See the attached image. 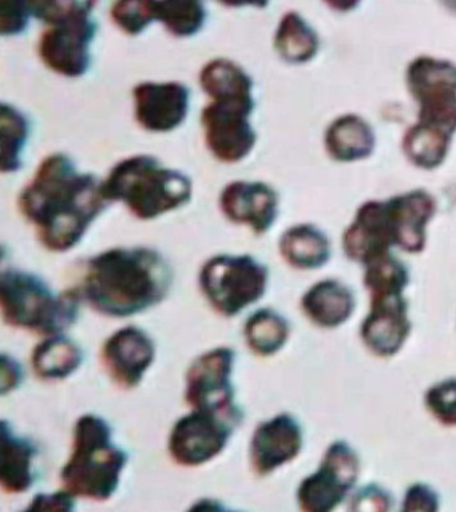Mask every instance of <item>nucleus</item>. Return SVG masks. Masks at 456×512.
Segmentation results:
<instances>
[{"label": "nucleus", "instance_id": "39448f33", "mask_svg": "<svg viewBox=\"0 0 456 512\" xmlns=\"http://www.w3.org/2000/svg\"><path fill=\"white\" fill-rule=\"evenodd\" d=\"M79 289L55 292L34 273L7 269L0 277V307L7 325L41 336L62 335L78 320Z\"/></svg>", "mask_w": 456, "mask_h": 512}, {"label": "nucleus", "instance_id": "1a4fd4ad", "mask_svg": "<svg viewBox=\"0 0 456 512\" xmlns=\"http://www.w3.org/2000/svg\"><path fill=\"white\" fill-rule=\"evenodd\" d=\"M359 475V455L350 444L337 440L325 450L319 470L300 483L297 503L303 511H333L355 487Z\"/></svg>", "mask_w": 456, "mask_h": 512}, {"label": "nucleus", "instance_id": "a878e982", "mask_svg": "<svg viewBox=\"0 0 456 512\" xmlns=\"http://www.w3.org/2000/svg\"><path fill=\"white\" fill-rule=\"evenodd\" d=\"M275 49L285 62L301 65L315 57L319 50V38L300 14L289 11L277 27Z\"/></svg>", "mask_w": 456, "mask_h": 512}, {"label": "nucleus", "instance_id": "412c9836", "mask_svg": "<svg viewBox=\"0 0 456 512\" xmlns=\"http://www.w3.org/2000/svg\"><path fill=\"white\" fill-rule=\"evenodd\" d=\"M2 460H0V486L7 494H23L34 484V460L38 448L30 439L14 431L7 420H2Z\"/></svg>", "mask_w": 456, "mask_h": 512}, {"label": "nucleus", "instance_id": "2f4dec72", "mask_svg": "<svg viewBox=\"0 0 456 512\" xmlns=\"http://www.w3.org/2000/svg\"><path fill=\"white\" fill-rule=\"evenodd\" d=\"M158 3L160 0H116L111 19L126 35L136 37L158 21Z\"/></svg>", "mask_w": 456, "mask_h": 512}, {"label": "nucleus", "instance_id": "79ce46f5", "mask_svg": "<svg viewBox=\"0 0 456 512\" xmlns=\"http://www.w3.org/2000/svg\"><path fill=\"white\" fill-rule=\"evenodd\" d=\"M440 2H442L448 10L454 11V13H456V0H440Z\"/></svg>", "mask_w": 456, "mask_h": 512}, {"label": "nucleus", "instance_id": "c756f323", "mask_svg": "<svg viewBox=\"0 0 456 512\" xmlns=\"http://www.w3.org/2000/svg\"><path fill=\"white\" fill-rule=\"evenodd\" d=\"M364 287L372 297L403 295L410 284V273L402 261L391 253L364 265Z\"/></svg>", "mask_w": 456, "mask_h": 512}, {"label": "nucleus", "instance_id": "ddd939ff", "mask_svg": "<svg viewBox=\"0 0 456 512\" xmlns=\"http://www.w3.org/2000/svg\"><path fill=\"white\" fill-rule=\"evenodd\" d=\"M156 359V344L144 329L129 325L103 343L101 361L110 379L124 390L142 383Z\"/></svg>", "mask_w": 456, "mask_h": 512}, {"label": "nucleus", "instance_id": "c85d7f7f", "mask_svg": "<svg viewBox=\"0 0 456 512\" xmlns=\"http://www.w3.org/2000/svg\"><path fill=\"white\" fill-rule=\"evenodd\" d=\"M30 134L29 118L21 110L3 102L0 109L2 136V173H17L22 166V153Z\"/></svg>", "mask_w": 456, "mask_h": 512}, {"label": "nucleus", "instance_id": "f3484780", "mask_svg": "<svg viewBox=\"0 0 456 512\" xmlns=\"http://www.w3.org/2000/svg\"><path fill=\"white\" fill-rule=\"evenodd\" d=\"M220 208L233 224L247 225L263 236L279 217V196L265 182L235 181L222 190Z\"/></svg>", "mask_w": 456, "mask_h": 512}, {"label": "nucleus", "instance_id": "473e14b6", "mask_svg": "<svg viewBox=\"0 0 456 512\" xmlns=\"http://www.w3.org/2000/svg\"><path fill=\"white\" fill-rule=\"evenodd\" d=\"M424 404L432 418L444 427H456V379L439 381L428 388Z\"/></svg>", "mask_w": 456, "mask_h": 512}, {"label": "nucleus", "instance_id": "7ed1b4c3", "mask_svg": "<svg viewBox=\"0 0 456 512\" xmlns=\"http://www.w3.org/2000/svg\"><path fill=\"white\" fill-rule=\"evenodd\" d=\"M110 202H122L138 220H156L192 200V180L156 157L138 154L118 162L103 181Z\"/></svg>", "mask_w": 456, "mask_h": 512}, {"label": "nucleus", "instance_id": "c9c22d12", "mask_svg": "<svg viewBox=\"0 0 456 512\" xmlns=\"http://www.w3.org/2000/svg\"><path fill=\"white\" fill-rule=\"evenodd\" d=\"M438 492L423 483L412 484L404 495L402 507L404 512H434L439 510Z\"/></svg>", "mask_w": 456, "mask_h": 512}, {"label": "nucleus", "instance_id": "f8f14e48", "mask_svg": "<svg viewBox=\"0 0 456 512\" xmlns=\"http://www.w3.org/2000/svg\"><path fill=\"white\" fill-rule=\"evenodd\" d=\"M252 113L247 107L214 101L202 110L206 146L218 161L236 164L255 149L257 134L249 121Z\"/></svg>", "mask_w": 456, "mask_h": 512}, {"label": "nucleus", "instance_id": "9b49d317", "mask_svg": "<svg viewBox=\"0 0 456 512\" xmlns=\"http://www.w3.org/2000/svg\"><path fill=\"white\" fill-rule=\"evenodd\" d=\"M235 356L232 348L218 347L202 353L190 364L185 377V400L192 410H239L232 383Z\"/></svg>", "mask_w": 456, "mask_h": 512}, {"label": "nucleus", "instance_id": "e433bc0d", "mask_svg": "<svg viewBox=\"0 0 456 512\" xmlns=\"http://www.w3.org/2000/svg\"><path fill=\"white\" fill-rule=\"evenodd\" d=\"M392 496L384 488L371 484L352 496L351 511H390Z\"/></svg>", "mask_w": 456, "mask_h": 512}, {"label": "nucleus", "instance_id": "f704fd0d", "mask_svg": "<svg viewBox=\"0 0 456 512\" xmlns=\"http://www.w3.org/2000/svg\"><path fill=\"white\" fill-rule=\"evenodd\" d=\"M31 18H34L31 0H0V33L3 37L25 33Z\"/></svg>", "mask_w": 456, "mask_h": 512}, {"label": "nucleus", "instance_id": "393cba45", "mask_svg": "<svg viewBox=\"0 0 456 512\" xmlns=\"http://www.w3.org/2000/svg\"><path fill=\"white\" fill-rule=\"evenodd\" d=\"M83 351L75 341L63 335L46 337L31 353V367L43 381L65 380L83 363Z\"/></svg>", "mask_w": 456, "mask_h": 512}, {"label": "nucleus", "instance_id": "4c0bfd02", "mask_svg": "<svg viewBox=\"0 0 456 512\" xmlns=\"http://www.w3.org/2000/svg\"><path fill=\"white\" fill-rule=\"evenodd\" d=\"M75 498L71 492L65 490L53 492V494H39L31 500L27 511H51V512H69L75 508Z\"/></svg>", "mask_w": 456, "mask_h": 512}, {"label": "nucleus", "instance_id": "aec40b11", "mask_svg": "<svg viewBox=\"0 0 456 512\" xmlns=\"http://www.w3.org/2000/svg\"><path fill=\"white\" fill-rule=\"evenodd\" d=\"M355 308L354 292L336 280L319 281L301 299L304 315L323 329H335L346 324L354 315Z\"/></svg>", "mask_w": 456, "mask_h": 512}, {"label": "nucleus", "instance_id": "6e6552de", "mask_svg": "<svg viewBox=\"0 0 456 512\" xmlns=\"http://www.w3.org/2000/svg\"><path fill=\"white\" fill-rule=\"evenodd\" d=\"M407 85L419 103L420 125L456 132V66L430 57H420L407 70Z\"/></svg>", "mask_w": 456, "mask_h": 512}, {"label": "nucleus", "instance_id": "5701e85b", "mask_svg": "<svg viewBox=\"0 0 456 512\" xmlns=\"http://www.w3.org/2000/svg\"><path fill=\"white\" fill-rule=\"evenodd\" d=\"M281 257L289 267L299 271H313L324 267L331 257V242L316 226H292L280 238Z\"/></svg>", "mask_w": 456, "mask_h": 512}, {"label": "nucleus", "instance_id": "423d86ee", "mask_svg": "<svg viewBox=\"0 0 456 512\" xmlns=\"http://www.w3.org/2000/svg\"><path fill=\"white\" fill-rule=\"evenodd\" d=\"M268 268L249 254H217L202 265L198 284L210 307L232 319L263 299Z\"/></svg>", "mask_w": 456, "mask_h": 512}, {"label": "nucleus", "instance_id": "f03ea898", "mask_svg": "<svg viewBox=\"0 0 456 512\" xmlns=\"http://www.w3.org/2000/svg\"><path fill=\"white\" fill-rule=\"evenodd\" d=\"M172 285L168 260L156 249L133 246L91 257L79 292L99 315L126 319L157 307Z\"/></svg>", "mask_w": 456, "mask_h": 512}, {"label": "nucleus", "instance_id": "4be33fe9", "mask_svg": "<svg viewBox=\"0 0 456 512\" xmlns=\"http://www.w3.org/2000/svg\"><path fill=\"white\" fill-rule=\"evenodd\" d=\"M200 85L214 102L233 103L255 110L253 79L231 59L216 58L206 63L200 73Z\"/></svg>", "mask_w": 456, "mask_h": 512}, {"label": "nucleus", "instance_id": "2eb2a0df", "mask_svg": "<svg viewBox=\"0 0 456 512\" xmlns=\"http://www.w3.org/2000/svg\"><path fill=\"white\" fill-rule=\"evenodd\" d=\"M134 114L146 132L170 133L185 122L190 90L181 82H144L134 87Z\"/></svg>", "mask_w": 456, "mask_h": 512}, {"label": "nucleus", "instance_id": "7c9ffc66", "mask_svg": "<svg viewBox=\"0 0 456 512\" xmlns=\"http://www.w3.org/2000/svg\"><path fill=\"white\" fill-rule=\"evenodd\" d=\"M158 21L173 37L190 38L200 33L206 21L202 0H160Z\"/></svg>", "mask_w": 456, "mask_h": 512}, {"label": "nucleus", "instance_id": "ea45409f", "mask_svg": "<svg viewBox=\"0 0 456 512\" xmlns=\"http://www.w3.org/2000/svg\"><path fill=\"white\" fill-rule=\"evenodd\" d=\"M325 5L337 13H350L360 5L362 0H323Z\"/></svg>", "mask_w": 456, "mask_h": 512}, {"label": "nucleus", "instance_id": "a211bd4d", "mask_svg": "<svg viewBox=\"0 0 456 512\" xmlns=\"http://www.w3.org/2000/svg\"><path fill=\"white\" fill-rule=\"evenodd\" d=\"M394 245L387 201H370L360 206L355 220L343 236L347 259L367 265L372 260L390 253Z\"/></svg>", "mask_w": 456, "mask_h": 512}, {"label": "nucleus", "instance_id": "dca6fc26", "mask_svg": "<svg viewBox=\"0 0 456 512\" xmlns=\"http://www.w3.org/2000/svg\"><path fill=\"white\" fill-rule=\"evenodd\" d=\"M411 329L408 303L403 295L372 297L370 313L360 328V337L372 355L388 359L398 355L410 337Z\"/></svg>", "mask_w": 456, "mask_h": 512}, {"label": "nucleus", "instance_id": "a19ab883", "mask_svg": "<svg viewBox=\"0 0 456 512\" xmlns=\"http://www.w3.org/2000/svg\"><path fill=\"white\" fill-rule=\"evenodd\" d=\"M217 2L226 7H232V9H241V7L265 9L269 5V0H217Z\"/></svg>", "mask_w": 456, "mask_h": 512}, {"label": "nucleus", "instance_id": "4468645a", "mask_svg": "<svg viewBox=\"0 0 456 512\" xmlns=\"http://www.w3.org/2000/svg\"><path fill=\"white\" fill-rule=\"evenodd\" d=\"M303 444V428L295 416L283 412L265 420L253 431L249 444L253 472L260 478L271 475L295 460L303 450Z\"/></svg>", "mask_w": 456, "mask_h": 512}, {"label": "nucleus", "instance_id": "cd10ccee", "mask_svg": "<svg viewBox=\"0 0 456 512\" xmlns=\"http://www.w3.org/2000/svg\"><path fill=\"white\" fill-rule=\"evenodd\" d=\"M451 134L416 123L403 141L404 153L412 164L423 169H435L446 160Z\"/></svg>", "mask_w": 456, "mask_h": 512}, {"label": "nucleus", "instance_id": "6ab92c4d", "mask_svg": "<svg viewBox=\"0 0 456 512\" xmlns=\"http://www.w3.org/2000/svg\"><path fill=\"white\" fill-rule=\"evenodd\" d=\"M394 245L407 253L423 252L426 229L435 214V201L424 190H415L387 201Z\"/></svg>", "mask_w": 456, "mask_h": 512}, {"label": "nucleus", "instance_id": "0eeeda50", "mask_svg": "<svg viewBox=\"0 0 456 512\" xmlns=\"http://www.w3.org/2000/svg\"><path fill=\"white\" fill-rule=\"evenodd\" d=\"M244 420V411L192 410L178 419L170 431V458L182 467H200L217 458L231 442Z\"/></svg>", "mask_w": 456, "mask_h": 512}, {"label": "nucleus", "instance_id": "9d476101", "mask_svg": "<svg viewBox=\"0 0 456 512\" xmlns=\"http://www.w3.org/2000/svg\"><path fill=\"white\" fill-rule=\"evenodd\" d=\"M98 25L91 14L63 19L42 34L38 53L47 69L62 77L81 78L91 65V45Z\"/></svg>", "mask_w": 456, "mask_h": 512}, {"label": "nucleus", "instance_id": "b1692460", "mask_svg": "<svg viewBox=\"0 0 456 512\" xmlns=\"http://www.w3.org/2000/svg\"><path fill=\"white\" fill-rule=\"evenodd\" d=\"M371 126L358 115H344L331 123L325 133V149L333 160L354 162L367 158L374 150Z\"/></svg>", "mask_w": 456, "mask_h": 512}, {"label": "nucleus", "instance_id": "72a5a7b5", "mask_svg": "<svg viewBox=\"0 0 456 512\" xmlns=\"http://www.w3.org/2000/svg\"><path fill=\"white\" fill-rule=\"evenodd\" d=\"M99 0H31L35 19L53 25L74 15L91 14Z\"/></svg>", "mask_w": 456, "mask_h": 512}, {"label": "nucleus", "instance_id": "20e7f679", "mask_svg": "<svg viewBox=\"0 0 456 512\" xmlns=\"http://www.w3.org/2000/svg\"><path fill=\"white\" fill-rule=\"evenodd\" d=\"M128 454L113 442V428L101 416L82 415L75 423L71 454L62 467L63 488L78 498L106 502L116 494Z\"/></svg>", "mask_w": 456, "mask_h": 512}, {"label": "nucleus", "instance_id": "bb28decb", "mask_svg": "<svg viewBox=\"0 0 456 512\" xmlns=\"http://www.w3.org/2000/svg\"><path fill=\"white\" fill-rule=\"evenodd\" d=\"M291 335L288 320L273 309L263 308L248 317L244 337L255 355L269 357L285 347Z\"/></svg>", "mask_w": 456, "mask_h": 512}, {"label": "nucleus", "instance_id": "58836bf2", "mask_svg": "<svg viewBox=\"0 0 456 512\" xmlns=\"http://www.w3.org/2000/svg\"><path fill=\"white\" fill-rule=\"evenodd\" d=\"M22 365L13 356L2 355V384H0V394L6 396L21 387L25 379Z\"/></svg>", "mask_w": 456, "mask_h": 512}, {"label": "nucleus", "instance_id": "f257e3e1", "mask_svg": "<svg viewBox=\"0 0 456 512\" xmlns=\"http://www.w3.org/2000/svg\"><path fill=\"white\" fill-rule=\"evenodd\" d=\"M109 204L103 181L79 172L73 158L61 152L41 162L18 198L22 216L41 244L55 253L75 248Z\"/></svg>", "mask_w": 456, "mask_h": 512}]
</instances>
